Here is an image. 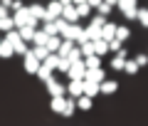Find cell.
Instances as JSON below:
<instances>
[{
    "label": "cell",
    "mask_w": 148,
    "mask_h": 126,
    "mask_svg": "<svg viewBox=\"0 0 148 126\" xmlns=\"http://www.w3.org/2000/svg\"><path fill=\"white\" fill-rule=\"evenodd\" d=\"M69 67H72V59L69 57H59V64H57L59 72H69Z\"/></svg>",
    "instance_id": "34"
},
{
    "label": "cell",
    "mask_w": 148,
    "mask_h": 126,
    "mask_svg": "<svg viewBox=\"0 0 148 126\" xmlns=\"http://www.w3.org/2000/svg\"><path fill=\"white\" fill-rule=\"evenodd\" d=\"M111 8H114V5H111V3H106V0H104V3H101V5L99 8H96V12H99V15H109V12H111Z\"/></svg>",
    "instance_id": "38"
},
{
    "label": "cell",
    "mask_w": 148,
    "mask_h": 126,
    "mask_svg": "<svg viewBox=\"0 0 148 126\" xmlns=\"http://www.w3.org/2000/svg\"><path fill=\"white\" fill-rule=\"evenodd\" d=\"M45 84H47V92H49L52 96H64V94H67V87H62V84H59L54 77H49Z\"/></svg>",
    "instance_id": "7"
},
{
    "label": "cell",
    "mask_w": 148,
    "mask_h": 126,
    "mask_svg": "<svg viewBox=\"0 0 148 126\" xmlns=\"http://www.w3.org/2000/svg\"><path fill=\"white\" fill-rule=\"evenodd\" d=\"M77 109H79V106H77V99L72 96V99H67V104H64V111H62V116H72Z\"/></svg>",
    "instance_id": "24"
},
{
    "label": "cell",
    "mask_w": 148,
    "mask_h": 126,
    "mask_svg": "<svg viewBox=\"0 0 148 126\" xmlns=\"http://www.w3.org/2000/svg\"><path fill=\"white\" fill-rule=\"evenodd\" d=\"M0 42H3V37H0Z\"/></svg>",
    "instance_id": "47"
},
{
    "label": "cell",
    "mask_w": 148,
    "mask_h": 126,
    "mask_svg": "<svg viewBox=\"0 0 148 126\" xmlns=\"http://www.w3.org/2000/svg\"><path fill=\"white\" fill-rule=\"evenodd\" d=\"M62 10H64V5L59 3V0H52L47 5V15H45V20L42 22H49V20H57L59 15H62Z\"/></svg>",
    "instance_id": "4"
},
{
    "label": "cell",
    "mask_w": 148,
    "mask_h": 126,
    "mask_svg": "<svg viewBox=\"0 0 148 126\" xmlns=\"http://www.w3.org/2000/svg\"><path fill=\"white\" fill-rule=\"evenodd\" d=\"M17 30H20V37H22L25 42H32V40H35V32H37L35 25H22V27H17Z\"/></svg>",
    "instance_id": "11"
},
{
    "label": "cell",
    "mask_w": 148,
    "mask_h": 126,
    "mask_svg": "<svg viewBox=\"0 0 148 126\" xmlns=\"http://www.w3.org/2000/svg\"><path fill=\"white\" fill-rule=\"evenodd\" d=\"M84 79H94V82H104L106 79V74H104V69L101 67H91V69H86V77Z\"/></svg>",
    "instance_id": "13"
},
{
    "label": "cell",
    "mask_w": 148,
    "mask_h": 126,
    "mask_svg": "<svg viewBox=\"0 0 148 126\" xmlns=\"http://www.w3.org/2000/svg\"><path fill=\"white\" fill-rule=\"evenodd\" d=\"M77 106H79L82 111H89V109H91V96H89V94L77 96Z\"/></svg>",
    "instance_id": "22"
},
{
    "label": "cell",
    "mask_w": 148,
    "mask_h": 126,
    "mask_svg": "<svg viewBox=\"0 0 148 126\" xmlns=\"http://www.w3.org/2000/svg\"><path fill=\"white\" fill-rule=\"evenodd\" d=\"M52 72H54V69H52V67H47V64L42 62V64H40V69H37V79H42V82H47L49 77H54Z\"/></svg>",
    "instance_id": "19"
},
{
    "label": "cell",
    "mask_w": 148,
    "mask_h": 126,
    "mask_svg": "<svg viewBox=\"0 0 148 126\" xmlns=\"http://www.w3.org/2000/svg\"><path fill=\"white\" fill-rule=\"evenodd\" d=\"M47 35H59V30H57V22L54 20H49V22H45V27H42Z\"/></svg>",
    "instance_id": "33"
},
{
    "label": "cell",
    "mask_w": 148,
    "mask_h": 126,
    "mask_svg": "<svg viewBox=\"0 0 148 126\" xmlns=\"http://www.w3.org/2000/svg\"><path fill=\"white\" fill-rule=\"evenodd\" d=\"M126 59H128V50H119L116 57L111 59V69H116V72H123V67H126Z\"/></svg>",
    "instance_id": "6"
},
{
    "label": "cell",
    "mask_w": 148,
    "mask_h": 126,
    "mask_svg": "<svg viewBox=\"0 0 148 126\" xmlns=\"http://www.w3.org/2000/svg\"><path fill=\"white\" fill-rule=\"evenodd\" d=\"M12 50H15V54H22V57L30 52V50H27V42H25V40H17L15 45H12Z\"/></svg>",
    "instance_id": "28"
},
{
    "label": "cell",
    "mask_w": 148,
    "mask_h": 126,
    "mask_svg": "<svg viewBox=\"0 0 148 126\" xmlns=\"http://www.w3.org/2000/svg\"><path fill=\"white\" fill-rule=\"evenodd\" d=\"M116 8L123 12L126 20H138V3H136V0H119Z\"/></svg>",
    "instance_id": "1"
},
{
    "label": "cell",
    "mask_w": 148,
    "mask_h": 126,
    "mask_svg": "<svg viewBox=\"0 0 148 126\" xmlns=\"http://www.w3.org/2000/svg\"><path fill=\"white\" fill-rule=\"evenodd\" d=\"M0 3H3L5 8H12V0H0Z\"/></svg>",
    "instance_id": "43"
},
{
    "label": "cell",
    "mask_w": 148,
    "mask_h": 126,
    "mask_svg": "<svg viewBox=\"0 0 148 126\" xmlns=\"http://www.w3.org/2000/svg\"><path fill=\"white\" fill-rule=\"evenodd\" d=\"M62 17H67L69 22H77V20H82V17H79V12H77V5H74V3H67V5H64Z\"/></svg>",
    "instance_id": "10"
},
{
    "label": "cell",
    "mask_w": 148,
    "mask_h": 126,
    "mask_svg": "<svg viewBox=\"0 0 148 126\" xmlns=\"http://www.w3.org/2000/svg\"><path fill=\"white\" fill-rule=\"evenodd\" d=\"M138 22L143 27H148V8H138Z\"/></svg>",
    "instance_id": "35"
},
{
    "label": "cell",
    "mask_w": 148,
    "mask_h": 126,
    "mask_svg": "<svg viewBox=\"0 0 148 126\" xmlns=\"http://www.w3.org/2000/svg\"><path fill=\"white\" fill-rule=\"evenodd\" d=\"M5 15H10V8H5L3 3H0V17H5Z\"/></svg>",
    "instance_id": "40"
},
{
    "label": "cell",
    "mask_w": 148,
    "mask_h": 126,
    "mask_svg": "<svg viewBox=\"0 0 148 126\" xmlns=\"http://www.w3.org/2000/svg\"><path fill=\"white\" fill-rule=\"evenodd\" d=\"M84 64H86V69L101 67V54H89V57H84Z\"/></svg>",
    "instance_id": "25"
},
{
    "label": "cell",
    "mask_w": 148,
    "mask_h": 126,
    "mask_svg": "<svg viewBox=\"0 0 148 126\" xmlns=\"http://www.w3.org/2000/svg\"><path fill=\"white\" fill-rule=\"evenodd\" d=\"M94 50H96V54H104V52H109V42H106L104 37H99V40H94Z\"/></svg>",
    "instance_id": "27"
},
{
    "label": "cell",
    "mask_w": 148,
    "mask_h": 126,
    "mask_svg": "<svg viewBox=\"0 0 148 126\" xmlns=\"http://www.w3.org/2000/svg\"><path fill=\"white\" fill-rule=\"evenodd\" d=\"M12 27H15V20H12L10 15H5V17H0V32H10Z\"/></svg>",
    "instance_id": "23"
},
{
    "label": "cell",
    "mask_w": 148,
    "mask_h": 126,
    "mask_svg": "<svg viewBox=\"0 0 148 126\" xmlns=\"http://www.w3.org/2000/svg\"><path fill=\"white\" fill-rule=\"evenodd\" d=\"M69 59H72V62H79V59H84V54H82V47H79V45H77V47L69 52Z\"/></svg>",
    "instance_id": "37"
},
{
    "label": "cell",
    "mask_w": 148,
    "mask_h": 126,
    "mask_svg": "<svg viewBox=\"0 0 148 126\" xmlns=\"http://www.w3.org/2000/svg\"><path fill=\"white\" fill-rule=\"evenodd\" d=\"M12 20H15V27H22V25H35L37 27V17H32L27 8L15 10V12H12Z\"/></svg>",
    "instance_id": "2"
},
{
    "label": "cell",
    "mask_w": 148,
    "mask_h": 126,
    "mask_svg": "<svg viewBox=\"0 0 148 126\" xmlns=\"http://www.w3.org/2000/svg\"><path fill=\"white\" fill-rule=\"evenodd\" d=\"M67 94L74 96V99H77V96H82V94H84V79H72V82H69V87H67Z\"/></svg>",
    "instance_id": "8"
},
{
    "label": "cell",
    "mask_w": 148,
    "mask_h": 126,
    "mask_svg": "<svg viewBox=\"0 0 148 126\" xmlns=\"http://www.w3.org/2000/svg\"><path fill=\"white\" fill-rule=\"evenodd\" d=\"M86 37H89V40H99V37H101V25L89 22V27H86Z\"/></svg>",
    "instance_id": "21"
},
{
    "label": "cell",
    "mask_w": 148,
    "mask_h": 126,
    "mask_svg": "<svg viewBox=\"0 0 148 126\" xmlns=\"http://www.w3.org/2000/svg\"><path fill=\"white\" fill-rule=\"evenodd\" d=\"M22 64H25V72L37 74V69H40V64H42V59H37V54L30 50V52L25 54V59H22Z\"/></svg>",
    "instance_id": "3"
},
{
    "label": "cell",
    "mask_w": 148,
    "mask_h": 126,
    "mask_svg": "<svg viewBox=\"0 0 148 126\" xmlns=\"http://www.w3.org/2000/svg\"><path fill=\"white\" fill-rule=\"evenodd\" d=\"M84 94H89L94 99L96 94H101V82H94V79H84Z\"/></svg>",
    "instance_id": "9"
},
{
    "label": "cell",
    "mask_w": 148,
    "mask_h": 126,
    "mask_svg": "<svg viewBox=\"0 0 148 126\" xmlns=\"http://www.w3.org/2000/svg\"><path fill=\"white\" fill-rule=\"evenodd\" d=\"M20 8H25V5H22L20 0H12V8H10V10H12V12H15V10H20Z\"/></svg>",
    "instance_id": "41"
},
{
    "label": "cell",
    "mask_w": 148,
    "mask_h": 126,
    "mask_svg": "<svg viewBox=\"0 0 148 126\" xmlns=\"http://www.w3.org/2000/svg\"><path fill=\"white\" fill-rule=\"evenodd\" d=\"M27 10H30V15H32V17H37V20H45V15H47V5H40V3L30 5Z\"/></svg>",
    "instance_id": "12"
},
{
    "label": "cell",
    "mask_w": 148,
    "mask_h": 126,
    "mask_svg": "<svg viewBox=\"0 0 148 126\" xmlns=\"http://www.w3.org/2000/svg\"><path fill=\"white\" fill-rule=\"evenodd\" d=\"M59 3H62V5H67V3H74V0H59Z\"/></svg>",
    "instance_id": "45"
},
{
    "label": "cell",
    "mask_w": 148,
    "mask_h": 126,
    "mask_svg": "<svg viewBox=\"0 0 148 126\" xmlns=\"http://www.w3.org/2000/svg\"><path fill=\"white\" fill-rule=\"evenodd\" d=\"M106 3H111V5H116V3H119V0H106Z\"/></svg>",
    "instance_id": "46"
},
{
    "label": "cell",
    "mask_w": 148,
    "mask_h": 126,
    "mask_svg": "<svg viewBox=\"0 0 148 126\" xmlns=\"http://www.w3.org/2000/svg\"><path fill=\"white\" fill-rule=\"evenodd\" d=\"M136 62L141 64V67H143V64H148V54H136Z\"/></svg>",
    "instance_id": "39"
},
{
    "label": "cell",
    "mask_w": 148,
    "mask_h": 126,
    "mask_svg": "<svg viewBox=\"0 0 148 126\" xmlns=\"http://www.w3.org/2000/svg\"><path fill=\"white\" fill-rule=\"evenodd\" d=\"M101 3H104V0H89V5H91V8H99Z\"/></svg>",
    "instance_id": "42"
},
{
    "label": "cell",
    "mask_w": 148,
    "mask_h": 126,
    "mask_svg": "<svg viewBox=\"0 0 148 126\" xmlns=\"http://www.w3.org/2000/svg\"><path fill=\"white\" fill-rule=\"evenodd\" d=\"M69 79H84L86 77V64L84 59H79V62H72V67H69Z\"/></svg>",
    "instance_id": "5"
},
{
    "label": "cell",
    "mask_w": 148,
    "mask_h": 126,
    "mask_svg": "<svg viewBox=\"0 0 148 126\" xmlns=\"http://www.w3.org/2000/svg\"><path fill=\"white\" fill-rule=\"evenodd\" d=\"M116 37H119L121 42H126L128 37H131V30H128L126 25H119V27H116Z\"/></svg>",
    "instance_id": "30"
},
{
    "label": "cell",
    "mask_w": 148,
    "mask_h": 126,
    "mask_svg": "<svg viewBox=\"0 0 148 126\" xmlns=\"http://www.w3.org/2000/svg\"><path fill=\"white\" fill-rule=\"evenodd\" d=\"M79 47H82V54H84V57H89V54H96V50H94V40H86V42H82Z\"/></svg>",
    "instance_id": "26"
},
{
    "label": "cell",
    "mask_w": 148,
    "mask_h": 126,
    "mask_svg": "<svg viewBox=\"0 0 148 126\" xmlns=\"http://www.w3.org/2000/svg\"><path fill=\"white\" fill-rule=\"evenodd\" d=\"M138 67H141V64H138L136 59H126V67H123V72H126V74H136Z\"/></svg>",
    "instance_id": "32"
},
{
    "label": "cell",
    "mask_w": 148,
    "mask_h": 126,
    "mask_svg": "<svg viewBox=\"0 0 148 126\" xmlns=\"http://www.w3.org/2000/svg\"><path fill=\"white\" fill-rule=\"evenodd\" d=\"M79 3H89V0H74V5H79Z\"/></svg>",
    "instance_id": "44"
},
{
    "label": "cell",
    "mask_w": 148,
    "mask_h": 126,
    "mask_svg": "<svg viewBox=\"0 0 148 126\" xmlns=\"http://www.w3.org/2000/svg\"><path fill=\"white\" fill-rule=\"evenodd\" d=\"M12 54H15V50H12V45L8 40H3L0 42V59H10Z\"/></svg>",
    "instance_id": "16"
},
{
    "label": "cell",
    "mask_w": 148,
    "mask_h": 126,
    "mask_svg": "<svg viewBox=\"0 0 148 126\" xmlns=\"http://www.w3.org/2000/svg\"><path fill=\"white\" fill-rule=\"evenodd\" d=\"M74 47H77V42H74V40H62V47L57 50V54H59V57H69V52H72Z\"/></svg>",
    "instance_id": "14"
},
{
    "label": "cell",
    "mask_w": 148,
    "mask_h": 126,
    "mask_svg": "<svg viewBox=\"0 0 148 126\" xmlns=\"http://www.w3.org/2000/svg\"><path fill=\"white\" fill-rule=\"evenodd\" d=\"M101 37H104L106 42H109V40H114V37H116V25H111V22H106V25L101 27Z\"/></svg>",
    "instance_id": "18"
},
{
    "label": "cell",
    "mask_w": 148,
    "mask_h": 126,
    "mask_svg": "<svg viewBox=\"0 0 148 126\" xmlns=\"http://www.w3.org/2000/svg\"><path fill=\"white\" fill-rule=\"evenodd\" d=\"M62 40H64L62 35H49V40H47V50H49V52H57V50L62 47Z\"/></svg>",
    "instance_id": "17"
},
{
    "label": "cell",
    "mask_w": 148,
    "mask_h": 126,
    "mask_svg": "<svg viewBox=\"0 0 148 126\" xmlns=\"http://www.w3.org/2000/svg\"><path fill=\"white\" fill-rule=\"evenodd\" d=\"M116 92H119V84L114 79H104L101 82V94H116Z\"/></svg>",
    "instance_id": "15"
},
{
    "label": "cell",
    "mask_w": 148,
    "mask_h": 126,
    "mask_svg": "<svg viewBox=\"0 0 148 126\" xmlns=\"http://www.w3.org/2000/svg\"><path fill=\"white\" fill-rule=\"evenodd\" d=\"M64 104H67V99H64V96H52V104H49V109L57 111V114H62V111H64Z\"/></svg>",
    "instance_id": "20"
},
{
    "label": "cell",
    "mask_w": 148,
    "mask_h": 126,
    "mask_svg": "<svg viewBox=\"0 0 148 126\" xmlns=\"http://www.w3.org/2000/svg\"><path fill=\"white\" fill-rule=\"evenodd\" d=\"M121 47H123V42L119 40V37H114V40H109V52H119Z\"/></svg>",
    "instance_id": "36"
},
{
    "label": "cell",
    "mask_w": 148,
    "mask_h": 126,
    "mask_svg": "<svg viewBox=\"0 0 148 126\" xmlns=\"http://www.w3.org/2000/svg\"><path fill=\"white\" fill-rule=\"evenodd\" d=\"M47 40H49L47 32H45V30H37V32H35V40H32V42H35V45H47Z\"/></svg>",
    "instance_id": "31"
},
{
    "label": "cell",
    "mask_w": 148,
    "mask_h": 126,
    "mask_svg": "<svg viewBox=\"0 0 148 126\" xmlns=\"http://www.w3.org/2000/svg\"><path fill=\"white\" fill-rule=\"evenodd\" d=\"M91 10H94V8H91L89 3H79V5H77V12H79V17H89V15H91Z\"/></svg>",
    "instance_id": "29"
}]
</instances>
